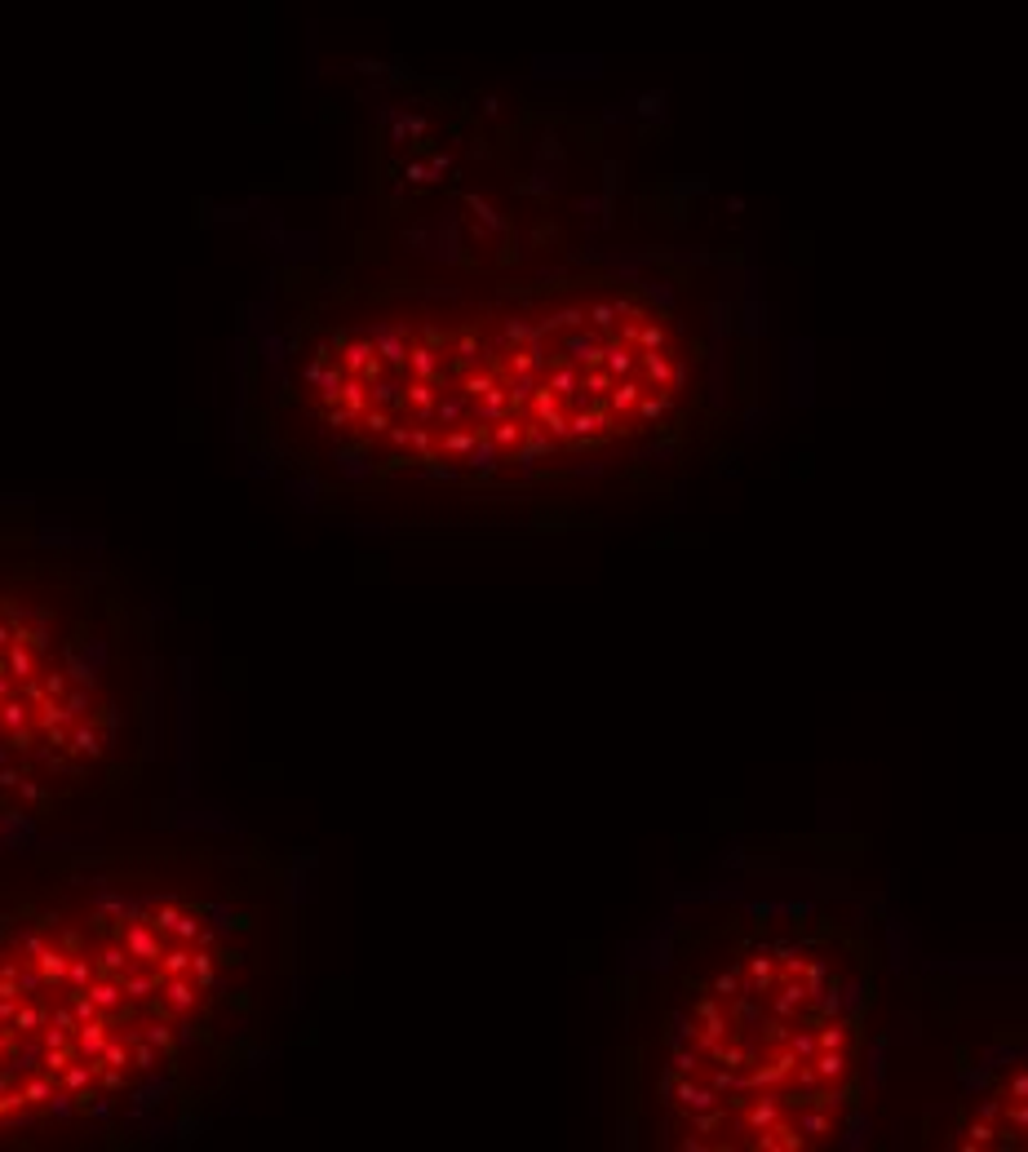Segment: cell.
I'll use <instances>...</instances> for the list:
<instances>
[{"instance_id": "cell-1", "label": "cell", "mask_w": 1028, "mask_h": 1152, "mask_svg": "<svg viewBox=\"0 0 1028 1152\" xmlns=\"http://www.w3.org/2000/svg\"><path fill=\"white\" fill-rule=\"evenodd\" d=\"M771 395L745 240L399 266L293 320L280 421L368 488L643 479L740 448Z\"/></svg>"}, {"instance_id": "cell-2", "label": "cell", "mask_w": 1028, "mask_h": 1152, "mask_svg": "<svg viewBox=\"0 0 1028 1152\" xmlns=\"http://www.w3.org/2000/svg\"><path fill=\"white\" fill-rule=\"evenodd\" d=\"M293 873L262 842L0 860V1148L191 1135L271 1051Z\"/></svg>"}, {"instance_id": "cell-3", "label": "cell", "mask_w": 1028, "mask_h": 1152, "mask_svg": "<svg viewBox=\"0 0 1028 1152\" xmlns=\"http://www.w3.org/2000/svg\"><path fill=\"white\" fill-rule=\"evenodd\" d=\"M887 900L851 869L732 851L661 913L621 1055L625 1144L834 1152L869 1135Z\"/></svg>"}, {"instance_id": "cell-4", "label": "cell", "mask_w": 1028, "mask_h": 1152, "mask_svg": "<svg viewBox=\"0 0 1028 1152\" xmlns=\"http://www.w3.org/2000/svg\"><path fill=\"white\" fill-rule=\"evenodd\" d=\"M164 647L116 568L0 528V860L94 825L160 754Z\"/></svg>"}, {"instance_id": "cell-5", "label": "cell", "mask_w": 1028, "mask_h": 1152, "mask_svg": "<svg viewBox=\"0 0 1028 1152\" xmlns=\"http://www.w3.org/2000/svg\"><path fill=\"white\" fill-rule=\"evenodd\" d=\"M931 1148L1028 1152V1015L997 1020L980 1042L962 1046L953 1086L940 1099Z\"/></svg>"}]
</instances>
